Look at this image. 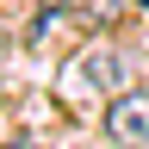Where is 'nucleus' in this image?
<instances>
[{"label":"nucleus","instance_id":"obj_1","mask_svg":"<svg viewBox=\"0 0 149 149\" xmlns=\"http://www.w3.org/2000/svg\"><path fill=\"white\" fill-rule=\"evenodd\" d=\"M100 124H106V137L118 143V149H149V93H143V87L112 93Z\"/></svg>","mask_w":149,"mask_h":149},{"label":"nucleus","instance_id":"obj_2","mask_svg":"<svg viewBox=\"0 0 149 149\" xmlns=\"http://www.w3.org/2000/svg\"><path fill=\"white\" fill-rule=\"evenodd\" d=\"M81 74H87V87H100V93H124V56L112 44H93L81 56Z\"/></svg>","mask_w":149,"mask_h":149},{"label":"nucleus","instance_id":"obj_3","mask_svg":"<svg viewBox=\"0 0 149 149\" xmlns=\"http://www.w3.org/2000/svg\"><path fill=\"white\" fill-rule=\"evenodd\" d=\"M56 25H68V13H62V6H50V13H37V19H31V31H25V44H31V50H44Z\"/></svg>","mask_w":149,"mask_h":149},{"label":"nucleus","instance_id":"obj_4","mask_svg":"<svg viewBox=\"0 0 149 149\" xmlns=\"http://www.w3.org/2000/svg\"><path fill=\"white\" fill-rule=\"evenodd\" d=\"M0 149H37V143L31 137H13V143H0Z\"/></svg>","mask_w":149,"mask_h":149},{"label":"nucleus","instance_id":"obj_5","mask_svg":"<svg viewBox=\"0 0 149 149\" xmlns=\"http://www.w3.org/2000/svg\"><path fill=\"white\" fill-rule=\"evenodd\" d=\"M143 6H149V0H143Z\"/></svg>","mask_w":149,"mask_h":149}]
</instances>
